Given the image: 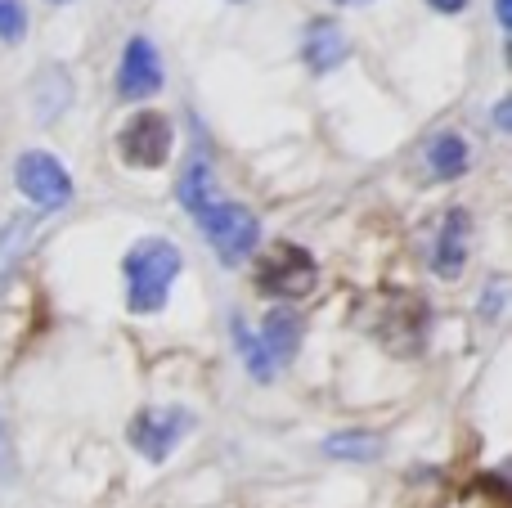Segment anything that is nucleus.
I'll list each match as a JSON object with an SVG mask.
<instances>
[{
	"label": "nucleus",
	"mask_w": 512,
	"mask_h": 508,
	"mask_svg": "<svg viewBox=\"0 0 512 508\" xmlns=\"http://www.w3.org/2000/svg\"><path fill=\"white\" fill-rule=\"evenodd\" d=\"M212 189H216V180H212V167H207L203 158H194L185 171H180V185H176L180 203H185L189 216L203 225V234L212 239L216 257L234 266V261H243L256 243H261V225H256V216L248 207L221 203Z\"/></svg>",
	"instance_id": "nucleus-1"
},
{
	"label": "nucleus",
	"mask_w": 512,
	"mask_h": 508,
	"mask_svg": "<svg viewBox=\"0 0 512 508\" xmlns=\"http://www.w3.org/2000/svg\"><path fill=\"white\" fill-rule=\"evenodd\" d=\"M126 270V302H131V311L149 315V311H162V302H167V288L171 279L180 275V248L167 239H144L135 243L131 252H126L122 261Z\"/></svg>",
	"instance_id": "nucleus-2"
},
{
	"label": "nucleus",
	"mask_w": 512,
	"mask_h": 508,
	"mask_svg": "<svg viewBox=\"0 0 512 508\" xmlns=\"http://www.w3.org/2000/svg\"><path fill=\"white\" fill-rule=\"evenodd\" d=\"M315 279V257L297 243H274L270 252H261V266H256V288L270 297H306Z\"/></svg>",
	"instance_id": "nucleus-3"
},
{
	"label": "nucleus",
	"mask_w": 512,
	"mask_h": 508,
	"mask_svg": "<svg viewBox=\"0 0 512 508\" xmlns=\"http://www.w3.org/2000/svg\"><path fill=\"white\" fill-rule=\"evenodd\" d=\"M189 414L176 410V405H153V410H140L131 419V446L140 450L149 464H162L171 450L180 446V437L189 432Z\"/></svg>",
	"instance_id": "nucleus-4"
},
{
	"label": "nucleus",
	"mask_w": 512,
	"mask_h": 508,
	"mask_svg": "<svg viewBox=\"0 0 512 508\" xmlns=\"http://www.w3.org/2000/svg\"><path fill=\"white\" fill-rule=\"evenodd\" d=\"M117 144L131 167H162L171 158V122L162 113H140L122 126Z\"/></svg>",
	"instance_id": "nucleus-5"
},
{
	"label": "nucleus",
	"mask_w": 512,
	"mask_h": 508,
	"mask_svg": "<svg viewBox=\"0 0 512 508\" xmlns=\"http://www.w3.org/2000/svg\"><path fill=\"white\" fill-rule=\"evenodd\" d=\"M14 180L36 207H45V212L59 207V203H68V194H72L68 171H63L50 153H23L18 167H14Z\"/></svg>",
	"instance_id": "nucleus-6"
},
{
	"label": "nucleus",
	"mask_w": 512,
	"mask_h": 508,
	"mask_svg": "<svg viewBox=\"0 0 512 508\" xmlns=\"http://www.w3.org/2000/svg\"><path fill=\"white\" fill-rule=\"evenodd\" d=\"M117 90H122V99H149L162 90V59L153 50V41L131 36V45L122 54V68H117Z\"/></svg>",
	"instance_id": "nucleus-7"
},
{
	"label": "nucleus",
	"mask_w": 512,
	"mask_h": 508,
	"mask_svg": "<svg viewBox=\"0 0 512 508\" xmlns=\"http://www.w3.org/2000/svg\"><path fill=\"white\" fill-rule=\"evenodd\" d=\"M427 329V306L418 297H391V311L382 315V342L391 351H418Z\"/></svg>",
	"instance_id": "nucleus-8"
},
{
	"label": "nucleus",
	"mask_w": 512,
	"mask_h": 508,
	"mask_svg": "<svg viewBox=\"0 0 512 508\" xmlns=\"http://www.w3.org/2000/svg\"><path fill=\"white\" fill-rule=\"evenodd\" d=\"M351 54V45H346L342 27L333 23V18H315V23L306 27V41H301V59H306L310 72H333L337 63Z\"/></svg>",
	"instance_id": "nucleus-9"
},
{
	"label": "nucleus",
	"mask_w": 512,
	"mask_h": 508,
	"mask_svg": "<svg viewBox=\"0 0 512 508\" xmlns=\"http://www.w3.org/2000/svg\"><path fill=\"white\" fill-rule=\"evenodd\" d=\"M468 234H472V221H468V212H463V207L445 212L441 234H436V257H432L436 275L454 279L463 270V261H468Z\"/></svg>",
	"instance_id": "nucleus-10"
},
{
	"label": "nucleus",
	"mask_w": 512,
	"mask_h": 508,
	"mask_svg": "<svg viewBox=\"0 0 512 508\" xmlns=\"http://www.w3.org/2000/svg\"><path fill=\"white\" fill-rule=\"evenodd\" d=\"M261 347H265V356L274 360V369L288 365V360L297 356V347H301V320L288 311V306H279V311L265 315V324H261Z\"/></svg>",
	"instance_id": "nucleus-11"
},
{
	"label": "nucleus",
	"mask_w": 512,
	"mask_h": 508,
	"mask_svg": "<svg viewBox=\"0 0 512 508\" xmlns=\"http://www.w3.org/2000/svg\"><path fill=\"white\" fill-rule=\"evenodd\" d=\"M427 167H432L436 180H454L468 171V144H463V135L445 131L436 135L432 144H427Z\"/></svg>",
	"instance_id": "nucleus-12"
},
{
	"label": "nucleus",
	"mask_w": 512,
	"mask_h": 508,
	"mask_svg": "<svg viewBox=\"0 0 512 508\" xmlns=\"http://www.w3.org/2000/svg\"><path fill=\"white\" fill-rule=\"evenodd\" d=\"M234 347H239V356H243V365H248V374L261 378V383H270V378H274V360L265 356L261 338H252V329H248L243 320H234Z\"/></svg>",
	"instance_id": "nucleus-13"
},
{
	"label": "nucleus",
	"mask_w": 512,
	"mask_h": 508,
	"mask_svg": "<svg viewBox=\"0 0 512 508\" xmlns=\"http://www.w3.org/2000/svg\"><path fill=\"white\" fill-rule=\"evenodd\" d=\"M378 450H382V441L369 437V432H342V437L324 441V455H333V459H373Z\"/></svg>",
	"instance_id": "nucleus-14"
},
{
	"label": "nucleus",
	"mask_w": 512,
	"mask_h": 508,
	"mask_svg": "<svg viewBox=\"0 0 512 508\" xmlns=\"http://www.w3.org/2000/svg\"><path fill=\"white\" fill-rule=\"evenodd\" d=\"M27 32V9L18 0H0V36L5 41H23Z\"/></svg>",
	"instance_id": "nucleus-15"
},
{
	"label": "nucleus",
	"mask_w": 512,
	"mask_h": 508,
	"mask_svg": "<svg viewBox=\"0 0 512 508\" xmlns=\"http://www.w3.org/2000/svg\"><path fill=\"white\" fill-rule=\"evenodd\" d=\"M14 473V450H9V432H5V419H0V482Z\"/></svg>",
	"instance_id": "nucleus-16"
},
{
	"label": "nucleus",
	"mask_w": 512,
	"mask_h": 508,
	"mask_svg": "<svg viewBox=\"0 0 512 508\" xmlns=\"http://www.w3.org/2000/svg\"><path fill=\"white\" fill-rule=\"evenodd\" d=\"M499 297H504V284H490V293H486V306H481V315H486V320H495V311H499Z\"/></svg>",
	"instance_id": "nucleus-17"
},
{
	"label": "nucleus",
	"mask_w": 512,
	"mask_h": 508,
	"mask_svg": "<svg viewBox=\"0 0 512 508\" xmlns=\"http://www.w3.org/2000/svg\"><path fill=\"white\" fill-rule=\"evenodd\" d=\"M427 5H432V9H441V14H459V9L468 5V0H427Z\"/></svg>",
	"instance_id": "nucleus-18"
},
{
	"label": "nucleus",
	"mask_w": 512,
	"mask_h": 508,
	"mask_svg": "<svg viewBox=\"0 0 512 508\" xmlns=\"http://www.w3.org/2000/svg\"><path fill=\"white\" fill-rule=\"evenodd\" d=\"M495 14H499V27L512 23V5H508V0H495Z\"/></svg>",
	"instance_id": "nucleus-19"
},
{
	"label": "nucleus",
	"mask_w": 512,
	"mask_h": 508,
	"mask_svg": "<svg viewBox=\"0 0 512 508\" xmlns=\"http://www.w3.org/2000/svg\"><path fill=\"white\" fill-rule=\"evenodd\" d=\"M346 5H360V0H346Z\"/></svg>",
	"instance_id": "nucleus-20"
},
{
	"label": "nucleus",
	"mask_w": 512,
	"mask_h": 508,
	"mask_svg": "<svg viewBox=\"0 0 512 508\" xmlns=\"http://www.w3.org/2000/svg\"><path fill=\"white\" fill-rule=\"evenodd\" d=\"M59 5H63V0H59Z\"/></svg>",
	"instance_id": "nucleus-21"
}]
</instances>
